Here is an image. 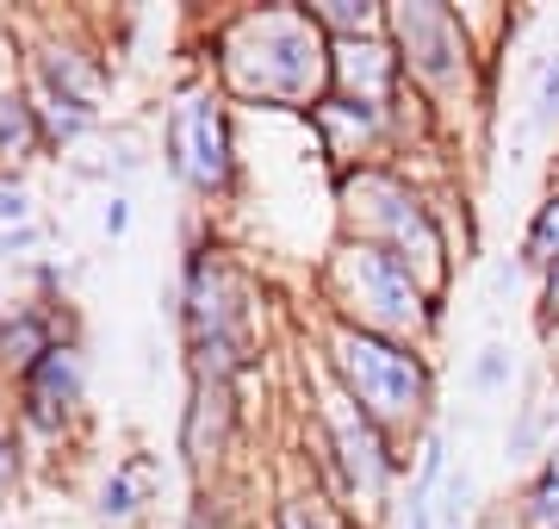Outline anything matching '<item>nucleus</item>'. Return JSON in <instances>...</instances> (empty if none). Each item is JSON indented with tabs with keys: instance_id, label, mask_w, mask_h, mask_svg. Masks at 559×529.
Segmentation results:
<instances>
[{
	"instance_id": "obj_1",
	"label": "nucleus",
	"mask_w": 559,
	"mask_h": 529,
	"mask_svg": "<svg viewBox=\"0 0 559 529\" xmlns=\"http://www.w3.org/2000/svg\"><path fill=\"white\" fill-rule=\"evenodd\" d=\"M168 318L180 337L187 380H224L242 387L267 374V286L242 249L218 237V219L180 212V262L168 286Z\"/></svg>"
},
{
	"instance_id": "obj_2",
	"label": "nucleus",
	"mask_w": 559,
	"mask_h": 529,
	"mask_svg": "<svg viewBox=\"0 0 559 529\" xmlns=\"http://www.w3.org/2000/svg\"><path fill=\"white\" fill-rule=\"evenodd\" d=\"M299 380L305 392L299 405V468H305V486L330 498L342 517H355L360 529H385L399 517V498L411 486V468H417V455L399 443V436H385L355 399H342L330 387V374H323L311 355L299 362Z\"/></svg>"
},
{
	"instance_id": "obj_3",
	"label": "nucleus",
	"mask_w": 559,
	"mask_h": 529,
	"mask_svg": "<svg viewBox=\"0 0 559 529\" xmlns=\"http://www.w3.org/2000/svg\"><path fill=\"white\" fill-rule=\"evenodd\" d=\"M200 75L218 82V94L230 106L299 119L305 106L330 87V38L305 13V0L230 7V13H218L205 25Z\"/></svg>"
},
{
	"instance_id": "obj_4",
	"label": "nucleus",
	"mask_w": 559,
	"mask_h": 529,
	"mask_svg": "<svg viewBox=\"0 0 559 529\" xmlns=\"http://www.w3.org/2000/svg\"><path fill=\"white\" fill-rule=\"evenodd\" d=\"M323 187H330L342 237H367V244L392 249L429 293L454 299L460 237L454 219H448V181H436L411 163H367V168H330Z\"/></svg>"
},
{
	"instance_id": "obj_5",
	"label": "nucleus",
	"mask_w": 559,
	"mask_h": 529,
	"mask_svg": "<svg viewBox=\"0 0 559 529\" xmlns=\"http://www.w3.org/2000/svg\"><path fill=\"white\" fill-rule=\"evenodd\" d=\"M311 362L330 374V387L342 399H355L385 436H399L411 455L429 430L441 424V362L436 349L404 343V337H380V330L330 325L311 318Z\"/></svg>"
},
{
	"instance_id": "obj_6",
	"label": "nucleus",
	"mask_w": 559,
	"mask_h": 529,
	"mask_svg": "<svg viewBox=\"0 0 559 529\" xmlns=\"http://www.w3.org/2000/svg\"><path fill=\"white\" fill-rule=\"evenodd\" d=\"M311 299L318 318L355 330H380V337H404V343L436 349L448 337V299L411 274L392 249L367 244V237H330V249L311 268Z\"/></svg>"
},
{
	"instance_id": "obj_7",
	"label": "nucleus",
	"mask_w": 559,
	"mask_h": 529,
	"mask_svg": "<svg viewBox=\"0 0 559 529\" xmlns=\"http://www.w3.org/2000/svg\"><path fill=\"white\" fill-rule=\"evenodd\" d=\"M156 156L162 175L180 187V200L218 219L224 205H237L249 193V156H242V131H237V106L218 94V82L205 75H180L168 106H162V131H156Z\"/></svg>"
},
{
	"instance_id": "obj_8",
	"label": "nucleus",
	"mask_w": 559,
	"mask_h": 529,
	"mask_svg": "<svg viewBox=\"0 0 559 529\" xmlns=\"http://www.w3.org/2000/svg\"><path fill=\"white\" fill-rule=\"evenodd\" d=\"M385 44L399 57V75L411 94L436 106L454 125L473 113V82H479L485 44L466 20V7L448 0H385Z\"/></svg>"
},
{
	"instance_id": "obj_9",
	"label": "nucleus",
	"mask_w": 559,
	"mask_h": 529,
	"mask_svg": "<svg viewBox=\"0 0 559 529\" xmlns=\"http://www.w3.org/2000/svg\"><path fill=\"white\" fill-rule=\"evenodd\" d=\"M13 57H20V75L32 87V101H69V106L106 113L112 62H106V44L87 38L75 20H62V13L20 20L13 25Z\"/></svg>"
},
{
	"instance_id": "obj_10",
	"label": "nucleus",
	"mask_w": 559,
	"mask_h": 529,
	"mask_svg": "<svg viewBox=\"0 0 559 529\" xmlns=\"http://www.w3.org/2000/svg\"><path fill=\"white\" fill-rule=\"evenodd\" d=\"M87 380H94L87 343H57L38 367H25L13 387H0L7 392V424L25 436V455L32 448L50 455V448L75 443L81 424H87Z\"/></svg>"
},
{
	"instance_id": "obj_11",
	"label": "nucleus",
	"mask_w": 559,
	"mask_h": 529,
	"mask_svg": "<svg viewBox=\"0 0 559 529\" xmlns=\"http://www.w3.org/2000/svg\"><path fill=\"white\" fill-rule=\"evenodd\" d=\"M305 138H311V156H318V175L330 168H367V163H404V138H399V101H355V94H336L323 87L318 101L299 113Z\"/></svg>"
},
{
	"instance_id": "obj_12",
	"label": "nucleus",
	"mask_w": 559,
	"mask_h": 529,
	"mask_svg": "<svg viewBox=\"0 0 559 529\" xmlns=\"http://www.w3.org/2000/svg\"><path fill=\"white\" fill-rule=\"evenodd\" d=\"M249 430V392L224 387V380H187L175 418V455L193 486H218L230 473V455L242 448Z\"/></svg>"
},
{
	"instance_id": "obj_13",
	"label": "nucleus",
	"mask_w": 559,
	"mask_h": 529,
	"mask_svg": "<svg viewBox=\"0 0 559 529\" xmlns=\"http://www.w3.org/2000/svg\"><path fill=\"white\" fill-rule=\"evenodd\" d=\"M57 343H87L81 306H38V299H7L0 306V387H13L25 367H38Z\"/></svg>"
},
{
	"instance_id": "obj_14",
	"label": "nucleus",
	"mask_w": 559,
	"mask_h": 529,
	"mask_svg": "<svg viewBox=\"0 0 559 529\" xmlns=\"http://www.w3.org/2000/svg\"><path fill=\"white\" fill-rule=\"evenodd\" d=\"M162 486H168V468H162L156 448H131V455H119L112 468L94 480V524L100 529H131L143 524L150 510L162 505Z\"/></svg>"
},
{
	"instance_id": "obj_15",
	"label": "nucleus",
	"mask_w": 559,
	"mask_h": 529,
	"mask_svg": "<svg viewBox=\"0 0 559 529\" xmlns=\"http://www.w3.org/2000/svg\"><path fill=\"white\" fill-rule=\"evenodd\" d=\"M330 87L336 94H355V101H380L392 106L404 94V75H399V57H392V44L380 38H342L330 44Z\"/></svg>"
},
{
	"instance_id": "obj_16",
	"label": "nucleus",
	"mask_w": 559,
	"mask_h": 529,
	"mask_svg": "<svg viewBox=\"0 0 559 529\" xmlns=\"http://www.w3.org/2000/svg\"><path fill=\"white\" fill-rule=\"evenodd\" d=\"M32 163H50L44 150V119H38V101L25 87L20 69L0 75V168H32Z\"/></svg>"
},
{
	"instance_id": "obj_17",
	"label": "nucleus",
	"mask_w": 559,
	"mask_h": 529,
	"mask_svg": "<svg viewBox=\"0 0 559 529\" xmlns=\"http://www.w3.org/2000/svg\"><path fill=\"white\" fill-rule=\"evenodd\" d=\"M554 430H559V405H547V399L528 387L522 405L510 411V430H503V461L535 473V461L547 455V443H554Z\"/></svg>"
},
{
	"instance_id": "obj_18",
	"label": "nucleus",
	"mask_w": 559,
	"mask_h": 529,
	"mask_svg": "<svg viewBox=\"0 0 559 529\" xmlns=\"http://www.w3.org/2000/svg\"><path fill=\"white\" fill-rule=\"evenodd\" d=\"M261 529H360V524L355 517H342L330 498H318L305 480H293V486L274 492V505H267V524Z\"/></svg>"
},
{
	"instance_id": "obj_19",
	"label": "nucleus",
	"mask_w": 559,
	"mask_h": 529,
	"mask_svg": "<svg viewBox=\"0 0 559 529\" xmlns=\"http://www.w3.org/2000/svg\"><path fill=\"white\" fill-rule=\"evenodd\" d=\"M305 13L318 20L330 44L342 38H380L385 32V0H305Z\"/></svg>"
},
{
	"instance_id": "obj_20",
	"label": "nucleus",
	"mask_w": 559,
	"mask_h": 529,
	"mask_svg": "<svg viewBox=\"0 0 559 529\" xmlns=\"http://www.w3.org/2000/svg\"><path fill=\"white\" fill-rule=\"evenodd\" d=\"M528 138H559V44H547L535 62V87H528V113L516 119V143Z\"/></svg>"
},
{
	"instance_id": "obj_21",
	"label": "nucleus",
	"mask_w": 559,
	"mask_h": 529,
	"mask_svg": "<svg viewBox=\"0 0 559 529\" xmlns=\"http://www.w3.org/2000/svg\"><path fill=\"white\" fill-rule=\"evenodd\" d=\"M69 168H75V181H106L112 193H124V181H138L143 168H150V150L131 131H112V138H100L94 163H69Z\"/></svg>"
},
{
	"instance_id": "obj_22",
	"label": "nucleus",
	"mask_w": 559,
	"mask_h": 529,
	"mask_svg": "<svg viewBox=\"0 0 559 529\" xmlns=\"http://www.w3.org/2000/svg\"><path fill=\"white\" fill-rule=\"evenodd\" d=\"M516 262L528 268V274H540V268H554V262H559V193H554V187H547V193L528 205V219H522Z\"/></svg>"
},
{
	"instance_id": "obj_23",
	"label": "nucleus",
	"mask_w": 559,
	"mask_h": 529,
	"mask_svg": "<svg viewBox=\"0 0 559 529\" xmlns=\"http://www.w3.org/2000/svg\"><path fill=\"white\" fill-rule=\"evenodd\" d=\"M516 387V349L491 337V343L473 349V362H466V392L473 399H503V392Z\"/></svg>"
},
{
	"instance_id": "obj_24",
	"label": "nucleus",
	"mask_w": 559,
	"mask_h": 529,
	"mask_svg": "<svg viewBox=\"0 0 559 529\" xmlns=\"http://www.w3.org/2000/svg\"><path fill=\"white\" fill-rule=\"evenodd\" d=\"M436 529H479V473L466 468H448L436 492Z\"/></svg>"
},
{
	"instance_id": "obj_25",
	"label": "nucleus",
	"mask_w": 559,
	"mask_h": 529,
	"mask_svg": "<svg viewBox=\"0 0 559 529\" xmlns=\"http://www.w3.org/2000/svg\"><path fill=\"white\" fill-rule=\"evenodd\" d=\"M242 510L230 505V486H187V505L175 510V529H237Z\"/></svg>"
},
{
	"instance_id": "obj_26",
	"label": "nucleus",
	"mask_w": 559,
	"mask_h": 529,
	"mask_svg": "<svg viewBox=\"0 0 559 529\" xmlns=\"http://www.w3.org/2000/svg\"><path fill=\"white\" fill-rule=\"evenodd\" d=\"M510 517H516V529H559V480H547V473H522L516 498H510Z\"/></svg>"
},
{
	"instance_id": "obj_27",
	"label": "nucleus",
	"mask_w": 559,
	"mask_h": 529,
	"mask_svg": "<svg viewBox=\"0 0 559 529\" xmlns=\"http://www.w3.org/2000/svg\"><path fill=\"white\" fill-rule=\"evenodd\" d=\"M75 281H81V262H62V256H38V262L25 268V299H38V306H69Z\"/></svg>"
},
{
	"instance_id": "obj_28",
	"label": "nucleus",
	"mask_w": 559,
	"mask_h": 529,
	"mask_svg": "<svg viewBox=\"0 0 559 529\" xmlns=\"http://www.w3.org/2000/svg\"><path fill=\"white\" fill-rule=\"evenodd\" d=\"M50 237H57V224L38 219V224H20V231H0V268H32L38 256H50Z\"/></svg>"
},
{
	"instance_id": "obj_29",
	"label": "nucleus",
	"mask_w": 559,
	"mask_h": 529,
	"mask_svg": "<svg viewBox=\"0 0 559 529\" xmlns=\"http://www.w3.org/2000/svg\"><path fill=\"white\" fill-rule=\"evenodd\" d=\"M38 219H44V205L32 193V181L20 168H0V231H20V224H38Z\"/></svg>"
},
{
	"instance_id": "obj_30",
	"label": "nucleus",
	"mask_w": 559,
	"mask_h": 529,
	"mask_svg": "<svg viewBox=\"0 0 559 529\" xmlns=\"http://www.w3.org/2000/svg\"><path fill=\"white\" fill-rule=\"evenodd\" d=\"M25 473H32V455H25V436L7 418H0V505L25 486Z\"/></svg>"
},
{
	"instance_id": "obj_31",
	"label": "nucleus",
	"mask_w": 559,
	"mask_h": 529,
	"mask_svg": "<svg viewBox=\"0 0 559 529\" xmlns=\"http://www.w3.org/2000/svg\"><path fill=\"white\" fill-rule=\"evenodd\" d=\"M535 330L547 349H559V262L535 274Z\"/></svg>"
},
{
	"instance_id": "obj_32",
	"label": "nucleus",
	"mask_w": 559,
	"mask_h": 529,
	"mask_svg": "<svg viewBox=\"0 0 559 529\" xmlns=\"http://www.w3.org/2000/svg\"><path fill=\"white\" fill-rule=\"evenodd\" d=\"M131 219H138L131 193H106V200H100V231L112 237V244H124V237H131Z\"/></svg>"
},
{
	"instance_id": "obj_33",
	"label": "nucleus",
	"mask_w": 559,
	"mask_h": 529,
	"mask_svg": "<svg viewBox=\"0 0 559 529\" xmlns=\"http://www.w3.org/2000/svg\"><path fill=\"white\" fill-rule=\"evenodd\" d=\"M522 281H535V274H528V268L516 262V249H510V256H498V262H491V299H510V293H516Z\"/></svg>"
},
{
	"instance_id": "obj_34",
	"label": "nucleus",
	"mask_w": 559,
	"mask_h": 529,
	"mask_svg": "<svg viewBox=\"0 0 559 529\" xmlns=\"http://www.w3.org/2000/svg\"><path fill=\"white\" fill-rule=\"evenodd\" d=\"M535 468L547 473V480H559V430H554V443H547V455H540Z\"/></svg>"
},
{
	"instance_id": "obj_35",
	"label": "nucleus",
	"mask_w": 559,
	"mask_h": 529,
	"mask_svg": "<svg viewBox=\"0 0 559 529\" xmlns=\"http://www.w3.org/2000/svg\"><path fill=\"white\" fill-rule=\"evenodd\" d=\"M479 529H516V517L510 510H479Z\"/></svg>"
},
{
	"instance_id": "obj_36",
	"label": "nucleus",
	"mask_w": 559,
	"mask_h": 529,
	"mask_svg": "<svg viewBox=\"0 0 559 529\" xmlns=\"http://www.w3.org/2000/svg\"><path fill=\"white\" fill-rule=\"evenodd\" d=\"M547 187L559 193V138H554V156H547Z\"/></svg>"
}]
</instances>
